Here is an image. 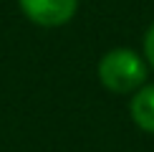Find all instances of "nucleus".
<instances>
[{
  "label": "nucleus",
  "mask_w": 154,
  "mask_h": 152,
  "mask_svg": "<svg viewBox=\"0 0 154 152\" xmlns=\"http://www.w3.org/2000/svg\"><path fill=\"white\" fill-rule=\"evenodd\" d=\"M99 79L109 91L116 94H129L144 86L146 81V63L142 56L129 48H114L104 53L99 61Z\"/></svg>",
  "instance_id": "1"
},
{
  "label": "nucleus",
  "mask_w": 154,
  "mask_h": 152,
  "mask_svg": "<svg viewBox=\"0 0 154 152\" xmlns=\"http://www.w3.org/2000/svg\"><path fill=\"white\" fill-rule=\"evenodd\" d=\"M28 21L43 28H58L76 15L79 0H18Z\"/></svg>",
  "instance_id": "2"
},
{
  "label": "nucleus",
  "mask_w": 154,
  "mask_h": 152,
  "mask_svg": "<svg viewBox=\"0 0 154 152\" xmlns=\"http://www.w3.org/2000/svg\"><path fill=\"white\" fill-rule=\"evenodd\" d=\"M131 119L137 122L139 129L154 135V84L137 89L131 99Z\"/></svg>",
  "instance_id": "3"
},
{
  "label": "nucleus",
  "mask_w": 154,
  "mask_h": 152,
  "mask_svg": "<svg viewBox=\"0 0 154 152\" xmlns=\"http://www.w3.org/2000/svg\"><path fill=\"white\" fill-rule=\"evenodd\" d=\"M144 53H146V61L154 66V23L149 25V30L144 36Z\"/></svg>",
  "instance_id": "4"
}]
</instances>
